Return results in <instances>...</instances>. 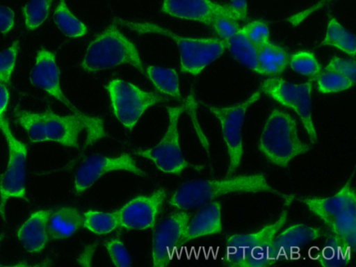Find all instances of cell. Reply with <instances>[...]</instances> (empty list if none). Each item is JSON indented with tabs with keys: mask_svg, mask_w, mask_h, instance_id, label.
<instances>
[{
	"mask_svg": "<svg viewBox=\"0 0 356 267\" xmlns=\"http://www.w3.org/2000/svg\"><path fill=\"white\" fill-rule=\"evenodd\" d=\"M289 65L293 70L312 79L323 71L315 55L308 51H299L289 56Z\"/></svg>",
	"mask_w": 356,
	"mask_h": 267,
	"instance_id": "cell-31",
	"label": "cell"
},
{
	"mask_svg": "<svg viewBox=\"0 0 356 267\" xmlns=\"http://www.w3.org/2000/svg\"><path fill=\"white\" fill-rule=\"evenodd\" d=\"M161 11L175 18L208 26L217 15L232 16L227 5L213 0H163Z\"/></svg>",
	"mask_w": 356,
	"mask_h": 267,
	"instance_id": "cell-17",
	"label": "cell"
},
{
	"mask_svg": "<svg viewBox=\"0 0 356 267\" xmlns=\"http://www.w3.org/2000/svg\"><path fill=\"white\" fill-rule=\"evenodd\" d=\"M3 234H0V245H1V241L3 240Z\"/></svg>",
	"mask_w": 356,
	"mask_h": 267,
	"instance_id": "cell-43",
	"label": "cell"
},
{
	"mask_svg": "<svg viewBox=\"0 0 356 267\" xmlns=\"http://www.w3.org/2000/svg\"><path fill=\"white\" fill-rule=\"evenodd\" d=\"M318 90L322 93H333L349 89L354 82L337 72L323 70L317 76Z\"/></svg>",
	"mask_w": 356,
	"mask_h": 267,
	"instance_id": "cell-32",
	"label": "cell"
},
{
	"mask_svg": "<svg viewBox=\"0 0 356 267\" xmlns=\"http://www.w3.org/2000/svg\"><path fill=\"white\" fill-rule=\"evenodd\" d=\"M106 250L113 264L118 267H128L131 265V256L119 238H112L105 243Z\"/></svg>",
	"mask_w": 356,
	"mask_h": 267,
	"instance_id": "cell-36",
	"label": "cell"
},
{
	"mask_svg": "<svg viewBox=\"0 0 356 267\" xmlns=\"http://www.w3.org/2000/svg\"><path fill=\"white\" fill-rule=\"evenodd\" d=\"M19 42L15 40L8 47L0 51V85L9 84L17 63Z\"/></svg>",
	"mask_w": 356,
	"mask_h": 267,
	"instance_id": "cell-33",
	"label": "cell"
},
{
	"mask_svg": "<svg viewBox=\"0 0 356 267\" xmlns=\"http://www.w3.org/2000/svg\"><path fill=\"white\" fill-rule=\"evenodd\" d=\"M299 200L327 226L342 210L356 204V195L350 181H348L333 195L302 197Z\"/></svg>",
	"mask_w": 356,
	"mask_h": 267,
	"instance_id": "cell-18",
	"label": "cell"
},
{
	"mask_svg": "<svg viewBox=\"0 0 356 267\" xmlns=\"http://www.w3.org/2000/svg\"><path fill=\"white\" fill-rule=\"evenodd\" d=\"M54 19L59 30L69 38H79L88 33L87 26L72 12L65 0H59Z\"/></svg>",
	"mask_w": 356,
	"mask_h": 267,
	"instance_id": "cell-28",
	"label": "cell"
},
{
	"mask_svg": "<svg viewBox=\"0 0 356 267\" xmlns=\"http://www.w3.org/2000/svg\"><path fill=\"white\" fill-rule=\"evenodd\" d=\"M287 216L288 211L284 209L275 221L257 231L231 235L225 244L228 264L240 267L267 266L269 246Z\"/></svg>",
	"mask_w": 356,
	"mask_h": 267,
	"instance_id": "cell-6",
	"label": "cell"
},
{
	"mask_svg": "<svg viewBox=\"0 0 356 267\" xmlns=\"http://www.w3.org/2000/svg\"><path fill=\"white\" fill-rule=\"evenodd\" d=\"M330 231L345 241L354 251L356 248V204L337 214L327 226Z\"/></svg>",
	"mask_w": 356,
	"mask_h": 267,
	"instance_id": "cell-26",
	"label": "cell"
},
{
	"mask_svg": "<svg viewBox=\"0 0 356 267\" xmlns=\"http://www.w3.org/2000/svg\"><path fill=\"white\" fill-rule=\"evenodd\" d=\"M322 235L317 227L303 223L289 226L273 238L268 251V266L282 262Z\"/></svg>",
	"mask_w": 356,
	"mask_h": 267,
	"instance_id": "cell-16",
	"label": "cell"
},
{
	"mask_svg": "<svg viewBox=\"0 0 356 267\" xmlns=\"http://www.w3.org/2000/svg\"><path fill=\"white\" fill-rule=\"evenodd\" d=\"M330 1L332 0H321L312 7L296 13V15L291 16V17L289 19L290 23L293 26L298 25L305 18H307L314 12L318 10L320 8H321Z\"/></svg>",
	"mask_w": 356,
	"mask_h": 267,
	"instance_id": "cell-40",
	"label": "cell"
},
{
	"mask_svg": "<svg viewBox=\"0 0 356 267\" xmlns=\"http://www.w3.org/2000/svg\"><path fill=\"white\" fill-rule=\"evenodd\" d=\"M166 196V189L161 187L149 195L130 200L116 210L120 227L130 230L154 227Z\"/></svg>",
	"mask_w": 356,
	"mask_h": 267,
	"instance_id": "cell-14",
	"label": "cell"
},
{
	"mask_svg": "<svg viewBox=\"0 0 356 267\" xmlns=\"http://www.w3.org/2000/svg\"><path fill=\"white\" fill-rule=\"evenodd\" d=\"M145 73L161 94L177 100L181 99L179 74L175 69L149 65L145 67Z\"/></svg>",
	"mask_w": 356,
	"mask_h": 267,
	"instance_id": "cell-24",
	"label": "cell"
},
{
	"mask_svg": "<svg viewBox=\"0 0 356 267\" xmlns=\"http://www.w3.org/2000/svg\"><path fill=\"white\" fill-rule=\"evenodd\" d=\"M54 0H30L23 8L24 24L33 31L43 24L47 19Z\"/></svg>",
	"mask_w": 356,
	"mask_h": 267,
	"instance_id": "cell-30",
	"label": "cell"
},
{
	"mask_svg": "<svg viewBox=\"0 0 356 267\" xmlns=\"http://www.w3.org/2000/svg\"><path fill=\"white\" fill-rule=\"evenodd\" d=\"M14 118L34 143L53 142L77 148L82 132L86 146L106 136L103 119L81 111L63 115L51 110L38 112L16 108Z\"/></svg>",
	"mask_w": 356,
	"mask_h": 267,
	"instance_id": "cell-1",
	"label": "cell"
},
{
	"mask_svg": "<svg viewBox=\"0 0 356 267\" xmlns=\"http://www.w3.org/2000/svg\"><path fill=\"white\" fill-rule=\"evenodd\" d=\"M222 229V205L214 200L200 207L195 214L189 218L181 244L191 240L220 233Z\"/></svg>",
	"mask_w": 356,
	"mask_h": 267,
	"instance_id": "cell-19",
	"label": "cell"
},
{
	"mask_svg": "<svg viewBox=\"0 0 356 267\" xmlns=\"http://www.w3.org/2000/svg\"><path fill=\"white\" fill-rule=\"evenodd\" d=\"M261 95L260 90L245 100L228 106L204 104L218 120L227 149L228 165L226 175H232L241 163L243 156L242 128L248 110Z\"/></svg>",
	"mask_w": 356,
	"mask_h": 267,
	"instance_id": "cell-10",
	"label": "cell"
},
{
	"mask_svg": "<svg viewBox=\"0 0 356 267\" xmlns=\"http://www.w3.org/2000/svg\"><path fill=\"white\" fill-rule=\"evenodd\" d=\"M82 227V215L74 207L63 206L51 209L48 221L49 239L58 241L74 235Z\"/></svg>",
	"mask_w": 356,
	"mask_h": 267,
	"instance_id": "cell-21",
	"label": "cell"
},
{
	"mask_svg": "<svg viewBox=\"0 0 356 267\" xmlns=\"http://www.w3.org/2000/svg\"><path fill=\"white\" fill-rule=\"evenodd\" d=\"M114 22L140 34L159 35L172 40L179 53L181 70L196 76L220 58L226 49L224 41L211 37H188L155 23L115 18Z\"/></svg>",
	"mask_w": 356,
	"mask_h": 267,
	"instance_id": "cell-3",
	"label": "cell"
},
{
	"mask_svg": "<svg viewBox=\"0 0 356 267\" xmlns=\"http://www.w3.org/2000/svg\"><path fill=\"white\" fill-rule=\"evenodd\" d=\"M271 193L290 205L294 198L270 184L262 172L226 175L223 178H203L186 181L171 195L169 204L179 210H188L232 193Z\"/></svg>",
	"mask_w": 356,
	"mask_h": 267,
	"instance_id": "cell-2",
	"label": "cell"
},
{
	"mask_svg": "<svg viewBox=\"0 0 356 267\" xmlns=\"http://www.w3.org/2000/svg\"><path fill=\"white\" fill-rule=\"evenodd\" d=\"M82 227L96 234H107L120 227L115 211L88 210L82 214Z\"/></svg>",
	"mask_w": 356,
	"mask_h": 267,
	"instance_id": "cell-29",
	"label": "cell"
},
{
	"mask_svg": "<svg viewBox=\"0 0 356 267\" xmlns=\"http://www.w3.org/2000/svg\"><path fill=\"white\" fill-rule=\"evenodd\" d=\"M29 80L35 87L63 104L73 112L80 111L64 93L60 85V72L55 54L51 51L40 49L29 74Z\"/></svg>",
	"mask_w": 356,
	"mask_h": 267,
	"instance_id": "cell-15",
	"label": "cell"
},
{
	"mask_svg": "<svg viewBox=\"0 0 356 267\" xmlns=\"http://www.w3.org/2000/svg\"><path fill=\"white\" fill-rule=\"evenodd\" d=\"M15 24L14 11L8 6L0 5V33L6 34L13 29Z\"/></svg>",
	"mask_w": 356,
	"mask_h": 267,
	"instance_id": "cell-38",
	"label": "cell"
},
{
	"mask_svg": "<svg viewBox=\"0 0 356 267\" xmlns=\"http://www.w3.org/2000/svg\"><path fill=\"white\" fill-rule=\"evenodd\" d=\"M324 70L337 72L355 82L356 64L354 60L334 57L325 67Z\"/></svg>",
	"mask_w": 356,
	"mask_h": 267,
	"instance_id": "cell-37",
	"label": "cell"
},
{
	"mask_svg": "<svg viewBox=\"0 0 356 267\" xmlns=\"http://www.w3.org/2000/svg\"><path fill=\"white\" fill-rule=\"evenodd\" d=\"M106 90L118 120L132 130L149 108L166 100L158 93L144 90L134 83L115 79L109 81Z\"/></svg>",
	"mask_w": 356,
	"mask_h": 267,
	"instance_id": "cell-9",
	"label": "cell"
},
{
	"mask_svg": "<svg viewBox=\"0 0 356 267\" xmlns=\"http://www.w3.org/2000/svg\"><path fill=\"white\" fill-rule=\"evenodd\" d=\"M97 245L89 244L85 247L77 258V262L83 266H90L95 253Z\"/></svg>",
	"mask_w": 356,
	"mask_h": 267,
	"instance_id": "cell-41",
	"label": "cell"
},
{
	"mask_svg": "<svg viewBox=\"0 0 356 267\" xmlns=\"http://www.w3.org/2000/svg\"><path fill=\"white\" fill-rule=\"evenodd\" d=\"M322 45L334 47L355 58V36L334 17L330 18L328 22Z\"/></svg>",
	"mask_w": 356,
	"mask_h": 267,
	"instance_id": "cell-25",
	"label": "cell"
},
{
	"mask_svg": "<svg viewBox=\"0 0 356 267\" xmlns=\"http://www.w3.org/2000/svg\"><path fill=\"white\" fill-rule=\"evenodd\" d=\"M50 211L40 209L33 212L17 229V239L27 252L39 253L45 248L49 240L47 221Z\"/></svg>",
	"mask_w": 356,
	"mask_h": 267,
	"instance_id": "cell-20",
	"label": "cell"
},
{
	"mask_svg": "<svg viewBox=\"0 0 356 267\" xmlns=\"http://www.w3.org/2000/svg\"><path fill=\"white\" fill-rule=\"evenodd\" d=\"M313 80L295 83L282 78H268L261 85V92L293 111L301 120L310 141L318 140L312 112Z\"/></svg>",
	"mask_w": 356,
	"mask_h": 267,
	"instance_id": "cell-11",
	"label": "cell"
},
{
	"mask_svg": "<svg viewBox=\"0 0 356 267\" xmlns=\"http://www.w3.org/2000/svg\"><path fill=\"white\" fill-rule=\"evenodd\" d=\"M258 149L271 163L286 168L295 158L308 152L309 146L300 139L293 117L275 108L264 124Z\"/></svg>",
	"mask_w": 356,
	"mask_h": 267,
	"instance_id": "cell-4",
	"label": "cell"
},
{
	"mask_svg": "<svg viewBox=\"0 0 356 267\" xmlns=\"http://www.w3.org/2000/svg\"><path fill=\"white\" fill-rule=\"evenodd\" d=\"M233 56L243 65L253 72L261 74L257 58V50L250 44L240 31L231 39L225 42Z\"/></svg>",
	"mask_w": 356,
	"mask_h": 267,
	"instance_id": "cell-27",
	"label": "cell"
},
{
	"mask_svg": "<svg viewBox=\"0 0 356 267\" xmlns=\"http://www.w3.org/2000/svg\"><path fill=\"white\" fill-rule=\"evenodd\" d=\"M127 65L145 73L138 48L118 27L108 26L88 44L81 67L89 72Z\"/></svg>",
	"mask_w": 356,
	"mask_h": 267,
	"instance_id": "cell-5",
	"label": "cell"
},
{
	"mask_svg": "<svg viewBox=\"0 0 356 267\" xmlns=\"http://www.w3.org/2000/svg\"><path fill=\"white\" fill-rule=\"evenodd\" d=\"M355 251L339 236L330 232L325 237L318 257V263L325 267L346 266Z\"/></svg>",
	"mask_w": 356,
	"mask_h": 267,
	"instance_id": "cell-22",
	"label": "cell"
},
{
	"mask_svg": "<svg viewBox=\"0 0 356 267\" xmlns=\"http://www.w3.org/2000/svg\"><path fill=\"white\" fill-rule=\"evenodd\" d=\"M10 100V93L6 86L0 85V119L4 117Z\"/></svg>",
	"mask_w": 356,
	"mask_h": 267,
	"instance_id": "cell-42",
	"label": "cell"
},
{
	"mask_svg": "<svg viewBox=\"0 0 356 267\" xmlns=\"http://www.w3.org/2000/svg\"><path fill=\"white\" fill-rule=\"evenodd\" d=\"M185 106L179 105L167 108L168 123L163 136L154 146L134 150L140 157L151 161L161 172L179 175L187 168H199L188 162L181 150L179 133V120Z\"/></svg>",
	"mask_w": 356,
	"mask_h": 267,
	"instance_id": "cell-8",
	"label": "cell"
},
{
	"mask_svg": "<svg viewBox=\"0 0 356 267\" xmlns=\"http://www.w3.org/2000/svg\"><path fill=\"white\" fill-rule=\"evenodd\" d=\"M257 58L262 75H279L284 72L289 62L287 51L270 41L257 49Z\"/></svg>",
	"mask_w": 356,
	"mask_h": 267,
	"instance_id": "cell-23",
	"label": "cell"
},
{
	"mask_svg": "<svg viewBox=\"0 0 356 267\" xmlns=\"http://www.w3.org/2000/svg\"><path fill=\"white\" fill-rule=\"evenodd\" d=\"M227 6L232 15L237 21L246 19L248 15V3L246 0H229Z\"/></svg>",
	"mask_w": 356,
	"mask_h": 267,
	"instance_id": "cell-39",
	"label": "cell"
},
{
	"mask_svg": "<svg viewBox=\"0 0 356 267\" xmlns=\"http://www.w3.org/2000/svg\"><path fill=\"white\" fill-rule=\"evenodd\" d=\"M0 131L8 148L6 168L0 178V215L5 218L8 200L26 197L28 149L26 144L13 134L4 117L0 119Z\"/></svg>",
	"mask_w": 356,
	"mask_h": 267,
	"instance_id": "cell-7",
	"label": "cell"
},
{
	"mask_svg": "<svg viewBox=\"0 0 356 267\" xmlns=\"http://www.w3.org/2000/svg\"><path fill=\"white\" fill-rule=\"evenodd\" d=\"M115 171H126L140 177L146 175L129 154L115 156L94 154L85 158L79 165L74 176V189L81 193L105 174Z\"/></svg>",
	"mask_w": 356,
	"mask_h": 267,
	"instance_id": "cell-12",
	"label": "cell"
},
{
	"mask_svg": "<svg viewBox=\"0 0 356 267\" xmlns=\"http://www.w3.org/2000/svg\"><path fill=\"white\" fill-rule=\"evenodd\" d=\"M247 40L256 49H259L270 41V31L267 24L261 20H254L241 26Z\"/></svg>",
	"mask_w": 356,
	"mask_h": 267,
	"instance_id": "cell-34",
	"label": "cell"
},
{
	"mask_svg": "<svg viewBox=\"0 0 356 267\" xmlns=\"http://www.w3.org/2000/svg\"><path fill=\"white\" fill-rule=\"evenodd\" d=\"M191 214L185 210L171 213L155 227L152 235V261L154 267L168 266L175 248L181 245Z\"/></svg>",
	"mask_w": 356,
	"mask_h": 267,
	"instance_id": "cell-13",
	"label": "cell"
},
{
	"mask_svg": "<svg viewBox=\"0 0 356 267\" xmlns=\"http://www.w3.org/2000/svg\"><path fill=\"white\" fill-rule=\"evenodd\" d=\"M209 26L218 35V38L224 42L234 37L241 29L238 21L227 15L216 16Z\"/></svg>",
	"mask_w": 356,
	"mask_h": 267,
	"instance_id": "cell-35",
	"label": "cell"
}]
</instances>
